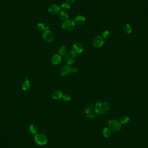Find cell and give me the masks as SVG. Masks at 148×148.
Wrapping results in <instances>:
<instances>
[{
	"label": "cell",
	"mask_w": 148,
	"mask_h": 148,
	"mask_svg": "<svg viewBox=\"0 0 148 148\" xmlns=\"http://www.w3.org/2000/svg\"><path fill=\"white\" fill-rule=\"evenodd\" d=\"M37 27L38 30L40 31H43L44 30L46 31V30H48L49 29L48 27H45L44 25L42 23H40L38 24L37 26Z\"/></svg>",
	"instance_id": "cell-17"
},
{
	"label": "cell",
	"mask_w": 148,
	"mask_h": 148,
	"mask_svg": "<svg viewBox=\"0 0 148 148\" xmlns=\"http://www.w3.org/2000/svg\"><path fill=\"white\" fill-rule=\"evenodd\" d=\"M108 127L113 131L117 132L121 129V124L120 122L116 120H111L108 122Z\"/></svg>",
	"instance_id": "cell-3"
},
{
	"label": "cell",
	"mask_w": 148,
	"mask_h": 148,
	"mask_svg": "<svg viewBox=\"0 0 148 148\" xmlns=\"http://www.w3.org/2000/svg\"><path fill=\"white\" fill-rule=\"evenodd\" d=\"M61 62V57L58 55L56 54L53 56L52 58V62L54 65H58Z\"/></svg>",
	"instance_id": "cell-13"
},
{
	"label": "cell",
	"mask_w": 148,
	"mask_h": 148,
	"mask_svg": "<svg viewBox=\"0 0 148 148\" xmlns=\"http://www.w3.org/2000/svg\"><path fill=\"white\" fill-rule=\"evenodd\" d=\"M102 133L103 136L105 137L108 138L110 137L111 135V132L110 131V129L108 128L107 127H106L103 130Z\"/></svg>",
	"instance_id": "cell-15"
},
{
	"label": "cell",
	"mask_w": 148,
	"mask_h": 148,
	"mask_svg": "<svg viewBox=\"0 0 148 148\" xmlns=\"http://www.w3.org/2000/svg\"><path fill=\"white\" fill-rule=\"evenodd\" d=\"M124 30L125 32H126L127 33H128V34H129L132 32V27L129 25V24H126L124 26Z\"/></svg>",
	"instance_id": "cell-19"
},
{
	"label": "cell",
	"mask_w": 148,
	"mask_h": 148,
	"mask_svg": "<svg viewBox=\"0 0 148 148\" xmlns=\"http://www.w3.org/2000/svg\"><path fill=\"white\" fill-rule=\"evenodd\" d=\"M78 71V69L76 67L73 68H72V72H76Z\"/></svg>",
	"instance_id": "cell-28"
},
{
	"label": "cell",
	"mask_w": 148,
	"mask_h": 148,
	"mask_svg": "<svg viewBox=\"0 0 148 148\" xmlns=\"http://www.w3.org/2000/svg\"><path fill=\"white\" fill-rule=\"evenodd\" d=\"M61 8L65 11H68L70 8V5L68 3H63L61 5Z\"/></svg>",
	"instance_id": "cell-21"
},
{
	"label": "cell",
	"mask_w": 148,
	"mask_h": 148,
	"mask_svg": "<svg viewBox=\"0 0 148 148\" xmlns=\"http://www.w3.org/2000/svg\"><path fill=\"white\" fill-rule=\"evenodd\" d=\"M48 12L52 14H56L60 13V8L57 4H52L49 6Z\"/></svg>",
	"instance_id": "cell-8"
},
{
	"label": "cell",
	"mask_w": 148,
	"mask_h": 148,
	"mask_svg": "<svg viewBox=\"0 0 148 148\" xmlns=\"http://www.w3.org/2000/svg\"><path fill=\"white\" fill-rule=\"evenodd\" d=\"M103 37L105 39H108L110 36V32L108 30L105 31L103 33Z\"/></svg>",
	"instance_id": "cell-23"
},
{
	"label": "cell",
	"mask_w": 148,
	"mask_h": 148,
	"mask_svg": "<svg viewBox=\"0 0 148 148\" xmlns=\"http://www.w3.org/2000/svg\"><path fill=\"white\" fill-rule=\"evenodd\" d=\"M73 49L76 53L79 54L83 51V46L81 43H76L73 45Z\"/></svg>",
	"instance_id": "cell-10"
},
{
	"label": "cell",
	"mask_w": 148,
	"mask_h": 148,
	"mask_svg": "<svg viewBox=\"0 0 148 148\" xmlns=\"http://www.w3.org/2000/svg\"><path fill=\"white\" fill-rule=\"evenodd\" d=\"M66 1L69 4H73L75 2V0H66Z\"/></svg>",
	"instance_id": "cell-27"
},
{
	"label": "cell",
	"mask_w": 148,
	"mask_h": 148,
	"mask_svg": "<svg viewBox=\"0 0 148 148\" xmlns=\"http://www.w3.org/2000/svg\"><path fill=\"white\" fill-rule=\"evenodd\" d=\"M91 108H86L85 112L87 113H89L91 112Z\"/></svg>",
	"instance_id": "cell-26"
},
{
	"label": "cell",
	"mask_w": 148,
	"mask_h": 148,
	"mask_svg": "<svg viewBox=\"0 0 148 148\" xmlns=\"http://www.w3.org/2000/svg\"><path fill=\"white\" fill-rule=\"evenodd\" d=\"M104 43V38L100 36H97L94 38L93 43L94 46L96 48H100Z\"/></svg>",
	"instance_id": "cell-7"
},
{
	"label": "cell",
	"mask_w": 148,
	"mask_h": 148,
	"mask_svg": "<svg viewBox=\"0 0 148 148\" xmlns=\"http://www.w3.org/2000/svg\"><path fill=\"white\" fill-rule=\"evenodd\" d=\"M59 17L62 20H67L68 18V15L65 11H61L59 13Z\"/></svg>",
	"instance_id": "cell-14"
},
{
	"label": "cell",
	"mask_w": 148,
	"mask_h": 148,
	"mask_svg": "<svg viewBox=\"0 0 148 148\" xmlns=\"http://www.w3.org/2000/svg\"><path fill=\"white\" fill-rule=\"evenodd\" d=\"M75 27V23L72 20H67L62 24V28L66 31L72 30Z\"/></svg>",
	"instance_id": "cell-5"
},
{
	"label": "cell",
	"mask_w": 148,
	"mask_h": 148,
	"mask_svg": "<svg viewBox=\"0 0 148 148\" xmlns=\"http://www.w3.org/2000/svg\"><path fill=\"white\" fill-rule=\"evenodd\" d=\"M76 59V54L74 52L72 51L67 52L64 57V60L65 63L68 65L72 64L75 62Z\"/></svg>",
	"instance_id": "cell-2"
},
{
	"label": "cell",
	"mask_w": 148,
	"mask_h": 148,
	"mask_svg": "<svg viewBox=\"0 0 148 148\" xmlns=\"http://www.w3.org/2000/svg\"><path fill=\"white\" fill-rule=\"evenodd\" d=\"M87 116L89 118L94 119L95 118V115L94 113H87Z\"/></svg>",
	"instance_id": "cell-25"
},
{
	"label": "cell",
	"mask_w": 148,
	"mask_h": 148,
	"mask_svg": "<svg viewBox=\"0 0 148 148\" xmlns=\"http://www.w3.org/2000/svg\"><path fill=\"white\" fill-rule=\"evenodd\" d=\"M30 131L31 133L34 134H36L38 132V128L37 127L34 125H31L30 127Z\"/></svg>",
	"instance_id": "cell-18"
},
{
	"label": "cell",
	"mask_w": 148,
	"mask_h": 148,
	"mask_svg": "<svg viewBox=\"0 0 148 148\" xmlns=\"http://www.w3.org/2000/svg\"><path fill=\"white\" fill-rule=\"evenodd\" d=\"M66 52H67V48L65 46H62L59 49V54L62 56H63V55H65V54H66Z\"/></svg>",
	"instance_id": "cell-22"
},
{
	"label": "cell",
	"mask_w": 148,
	"mask_h": 148,
	"mask_svg": "<svg viewBox=\"0 0 148 148\" xmlns=\"http://www.w3.org/2000/svg\"><path fill=\"white\" fill-rule=\"evenodd\" d=\"M109 105L106 102L97 103L94 107L95 112L99 115L106 113L109 110Z\"/></svg>",
	"instance_id": "cell-1"
},
{
	"label": "cell",
	"mask_w": 148,
	"mask_h": 148,
	"mask_svg": "<svg viewBox=\"0 0 148 148\" xmlns=\"http://www.w3.org/2000/svg\"><path fill=\"white\" fill-rule=\"evenodd\" d=\"M30 82L28 80H26L23 84L22 88L25 91H27L30 89Z\"/></svg>",
	"instance_id": "cell-16"
},
{
	"label": "cell",
	"mask_w": 148,
	"mask_h": 148,
	"mask_svg": "<svg viewBox=\"0 0 148 148\" xmlns=\"http://www.w3.org/2000/svg\"><path fill=\"white\" fill-rule=\"evenodd\" d=\"M72 72V68L69 65H65L62 67L60 70V74L62 76H66L69 75Z\"/></svg>",
	"instance_id": "cell-9"
},
{
	"label": "cell",
	"mask_w": 148,
	"mask_h": 148,
	"mask_svg": "<svg viewBox=\"0 0 148 148\" xmlns=\"http://www.w3.org/2000/svg\"><path fill=\"white\" fill-rule=\"evenodd\" d=\"M129 118L127 116H125L121 117L120 119V122L122 124H126L129 121Z\"/></svg>",
	"instance_id": "cell-20"
},
{
	"label": "cell",
	"mask_w": 148,
	"mask_h": 148,
	"mask_svg": "<svg viewBox=\"0 0 148 148\" xmlns=\"http://www.w3.org/2000/svg\"><path fill=\"white\" fill-rule=\"evenodd\" d=\"M63 99L65 100V101H69L71 100V97L70 95L68 94H65L62 96Z\"/></svg>",
	"instance_id": "cell-24"
},
{
	"label": "cell",
	"mask_w": 148,
	"mask_h": 148,
	"mask_svg": "<svg viewBox=\"0 0 148 148\" xmlns=\"http://www.w3.org/2000/svg\"><path fill=\"white\" fill-rule=\"evenodd\" d=\"M52 96L54 99H59L63 96L62 92L59 90H56L52 92Z\"/></svg>",
	"instance_id": "cell-12"
},
{
	"label": "cell",
	"mask_w": 148,
	"mask_h": 148,
	"mask_svg": "<svg viewBox=\"0 0 148 148\" xmlns=\"http://www.w3.org/2000/svg\"><path fill=\"white\" fill-rule=\"evenodd\" d=\"M43 39L47 43H51L54 40V36L52 32L50 30H46L43 33Z\"/></svg>",
	"instance_id": "cell-6"
},
{
	"label": "cell",
	"mask_w": 148,
	"mask_h": 148,
	"mask_svg": "<svg viewBox=\"0 0 148 148\" xmlns=\"http://www.w3.org/2000/svg\"><path fill=\"white\" fill-rule=\"evenodd\" d=\"M35 143L39 145H44L47 143V138L45 135L42 134H37L35 135L34 137Z\"/></svg>",
	"instance_id": "cell-4"
},
{
	"label": "cell",
	"mask_w": 148,
	"mask_h": 148,
	"mask_svg": "<svg viewBox=\"0 0 148 148\" xmlns=\"http://www.w3.org/2000/svg\"><path fill=\"white\" fill-rule=\"evenodd\" d=\"M74 23L78 25H81L83 24L85 22V17L81 15H78L74 19Z\"/></svg>",
	"instance_id": "cell-11"
}]
</instances>
